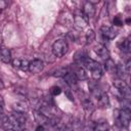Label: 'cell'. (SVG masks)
Masks as SVG:
<instances>
[{"label": "cell", "instance_id": "cell-1", "mask_svg": "<svg viewBox=\"0 0 131 131\" xmlns=\"http://www.w3.org/2000/svg\"><path fill=\"white\" fill-rule=\"evenodd\" d=\"M69 50V45L67 40L58 39L52 44V53L56 57H62Z\"/></svg>", "mask_w": 131, "mask_h": 131}, {"label": "cell", "instance_id": "cell-2", "mask_svg": "<svg viewBox=\"0 0 131 131\" xmlns=\"http://www.w3.org/2000/svg\"><path fill=\"white\" fill-rule=\"evenodd\" d=\"M88 20L89 18L82 11H77L74 14V24H75V27L79 30L86 28L88 25Z\"/></svg>", "mask_w": 131, "mask_h": 131}, {"label": "cell", "instance_id": "cell-3", "mask_svg": "<svg viewBox=\"0 0 131 131\" xmlns=\"http://www.w3.org/2000/svg\"><path fill=\"white\" fill-rule=\"evenodd\" d=\"M130 119H131V112H130L129 107H124L119 112L118 120L122 126L128 127V125L130 123Z\"/></svg>", "mask_w": 131, "mask_h": 131}, {"label": "cell", "instance_id": "cell-4", "mask_svg": "<svg viewBox=\"0 0 131 131\" xmlns=\"http://www.w3.org/2000/svg\"><path fill=\"white\" fill-rule=\"evenodd\" d=\"M100 33H101V35H102L105 39L112 40V39H115V38H116L118 32H117V30H116L114 27L104 25V26H101V28H100Z\"/></svg>", "mask_w": 131, "mask_h": 131}, {"label": "cell", "instance_id": "cell-5", "mask_svg": "<svg viewBox=\"0 0 131 131\" xmlns=\"http://www.w3.org/2000/svg\"><path fill=\"white\" fill-rule=\"evenodd\" d=\"M34 118H35V121L38 123V125H41L43 127L51 126V119L46 117L45 115H43L39 111H35L34 112Z\"/></svg>", "mask_w": 131, "mask_h": 131}, {"label": "cell", "instance_id": "cell-6", "mask_svg": "<svg viewBox=\"0 0 131 131\" xmlns=\"http://www.w3.org/2000/svg\"><path fill=\"white\" fill-rule=\"evenodd\" d=\"M43 68H44V62L39 58H36L29 63V72L32 74L40 73L43 70Z\"/></svg>", "mask_w": 131, "mask_h": 131}, {"label": "cell", "instance_id": "cell-7", "mask_svg": "<svg viewBox=\"0 0 131 131\" xmlns=\"http://www.w3.org/2000/svg\"><path fill=\"white\" fill-rule=\"evenodd\" d=\"M10 120H11V122L13 123L14 126H19V127L24 126V125L26 124V121H27V119H26V117H25L24 114H21V113H16V112H13V113L11 114Z\"/></svg>", "mask_w": 131, "mask_h": 131}, {"label": "cell", "instance_id": "cell-8", "mask_svg": "<svg viewBox=\"0 0 131 131\" xmlns=\"http://www.w3.org/2000/svg\"><path fill=\"white\" fill-rule=\"evenodd\" d=\"M12 110H13V112L25 114V113H27L28 110H29V104H28V102L25 101V100H18V101H15V102L12 104Z\"/></svg>", "mask_w": 131, "mask_h": 131}, {"label": "cell", "instance_id": "cell-9", "mask_svg": "<svg viewBox=\"0 0 131 131\" xmlns=\"http://www.w3.org/2000/svg\"><path fill=\"white\" fill-rule=\"evenodd\" d=\"M82 12H83L88 18L93 17L94 14H95V6H94V4H93L92 2H90V1L85 2V3H84V6H83Z\"/></svg>", "mask_w": 131, "mask_h": 131}, {"label": "cell", "instance_id": "cell-10", "mask_svg": "<svg viewBox=\"0 0 131 131\" xmlns=\"http://www.w3.org/2000/svg\"><path fill=\"white\" fill-rule=\"evenodd\" d=\"M94 51H95V53H96L101 59H103V60H106V59L110 58V51H108V49H107L105 46H103V45H97V46L94 48Z\"/></svg>", "mask_w": 131, "mask_h": 131}, {"label": "cell", "instance_id": "cell-11", "mask_svg": "<svg viewBox=\"0 0 131 131\" xmlns=\"http://www.w3.org/2000/svg\"><path fill=\"white\" fill-rule=\"evenodd\" d=\"M88 57V55H87V52L85 51V50H78L77 52H75V54H74V61H75V63L76 64H78V66H82L83 64V62H84V60L86 59Z\"/></svg>", "mask_w": 131, "mask_h": 131}, {"label": "cell", "instance_id": "cell-12", "mask_svg": "<svg viewBox=\"0 0 131 131\" xmlns=\"http://www.w3.org/2000/svg\"><path fill=\"white\" fill-rule=\"evenodd\" d=\"M0 59L1 61H3L4 63H10L12 58H11V52L8 48H1L0 49Z\"/></svg>", "mask_w": 131, "mask_h": 131}, {"label": "cell", "instance_id": "cell-13", "mask_svg": "<svg viewBox=\"0 0 131 131\" xmlns=\"http://www.w3.org/2000/svg\"><path fill=\"white\" fill-rule=\"evenodd\" d=\"M72 73L75 75L76 79L79 80V81H84V80L87 79V73H86V71L83 67H77L74 70V72H72Z\"/></svg>", "mask_w": 131, "mask_h": 131}, {"label": "cell", "instance_id": "cell-14", "mask_svg": "<svg viewBox=\"0 0 131 131\" xmlns=\"http://www.w3.org/2000/svg\"><path fill=\"white\" fill-rule=\"evenodd\" d=\"M0 123H1V126H2L5 130L11 129V128L14 127L13 123H12L11 120H10V117H7V116L3 115V113L0 114Z\"/></svg>", "mask_w": 131, "mask_h": 131}, {"label": "cell", "instance_id": "cell-15", "mask_svg": "<svg viewBox=\"0 0 131 131\" xmlns=\"http://www.w3.org/2000/svg\"><path fill=\"white\" fill-rule=\"evenodd\" d=\"M89 89H90L92 95L95 96L96 98H98V96L102 93L101 90H100V88H99V86H98V83L96 81H91L89 83Z\"/></svg>", "mask_w": 131, "mask_h": 131}, {"label": "cell", "instance_id": "cell-16", "mask_svg": "<svg viewBox=\"0 0 131 131\" xmlns=\"http://www.w3.org/2000/svg\"><path fill=\"white\" fill-rule=\"evenodd\" d=\"M97 103L100 107H107L110 105V99H108V96L106 93L102 92L98 98H97Z\"/></svg>", "mask_w": 131, "mask_h": 131}, {"label": "cell", "instance_id": "cell-17", "mask_svg": "<svg viewBox=\"0 0 131 131\" xmlns=\"http://www.w3.org/2000/svg\"><path fill=\"white\" fill-rule=\"evenodd\" d=\"M82 66H84L87 70L92 71V70L96 69L97 67H99L100 64H99L97 61H95L94 59H92V58H90V57H87V58L84 60V62H83V64H82Z\"/></svg>", "mask_w": 131, "mask_h": 131}, {"label": "cell", "instance_id": "cell-18", "mask_svg": "<svg viewBox=\"0 0 131 131\" xmlns=\"http://www.w3.org/2000/svg\"><path fill=\"white\" fill-rule=\"evenodd\" d=\"M116 68H117V64L115 63V61L110 57L108 59L104 60V69L106 72L111 73V74H115L116 72Z\"/></svg>", "mask_w": 131, "mask_h": 131}, {"label": "cell", "instance_id": "cell-19", "mask_svg": "<svg viewBox=\"0 0 131 131\" xmlns=\"http://www.w3.org/2000/svg\"><path fill=\"white\" fill-rule=\"evenodd\" d=\"M70 72H71V69H70V68H68V67H61V68L55 70L52 75H53L54 77H58V78L63 77V78H64Z\"/></svg>", "mask_w": 131, "mask_h": 131}, {"label": "cell", "instance_id": "cell-20", "mask_svg": "<svg viewBox=\"0 0 131 131\" xmlns=\"http://www.w3.org/2000/svg\"><path fill=\"white\" fill-rule=\"evenodd\" d=\"M130 41H129V38L127 39H124L123 41H121L119 43V48L123 51V52H126V53H129L130 52Z\"/></svg>", "mask_w": 131, "mask_h": 131}, {"label": "cell", "instance_id": "cell-21", "mask_svg": "<svg viewBox=\"0 0 131 131\" xmlns=\"http://www.w3.org/2000/svg\"><path fill=\"white\" fill-rule=\"evenodd\" d=\"M82 105H83V108H84L86 112H90V113H91V112L94 110V105H93L92 101H91L89 98H87V97L83 98V100H82Z\"/></svg>", "mask_w": 131, "mask_h": 131}, {"label": "cell", "instance_id": "cell-22", "mask_svg": "<svg viewBox=\"0 0 131 131\" xmlns=\"http://www.w3.org/2000/svg\"><path fill=\"white\" fill-rule=\"evenodd\" d=\"M64 80H66L67 84L70 85V86H76V85H77V81H78V80L76 79L75 75L72 73V71L64 77Z\"/></svg>", "mask_w": 131, "mask_h": 131}, {"label": "cell", "instance_id": "cell-23", "mask_svg": "<svg viewBox=\"0 0 131 131\" xmlns=\"http://www.w3.org/2000/svg\"><path fill=\"white\" fill-rule=\"evenodd\" d=\"M114 86H115L117 89H119V90L121 91V90L125 89L126 87H128V84H127L123 79H116V80L114 81Z\"/></svg>", "mask_w": 131, "mask_h": 131}, {"label": "cell", "instance_id": "cell-24", "mask_svg": "<svg viewBox=\"0 0 131 131\" xmlns=\"http://www.w3.org/2000/svg\"><path fill=\"white\" fill-rule=\"evenodd\" d=\"M91 73H92V78H93L94 81H98L102 77V70H101V67L100 66L97 67L96 69L92 70Z\"/></svg>", "mask_w": 131, "mask_h": 131}, {"label": "cell", "instance_id": "cell-25", "mask_svg": "<svg viewBox=\"0 0 131 131\" xmlns=\"http://www.w3.org/2000/svg\"><path fill=\"white\" fill-rule=\"evenodd\" d=\"M85 39H86V43L87 44H90V43H92L93 41H94V39H95V33H94V31L93 30H88L87 32H86V35H85Z\"/></svg>", "mask_w": 131, "mask_h": 131}, {"label": "cell", "instance_id": "cell-26", "mask_svg": "<svg viewBox=\"0 0 131 131\" xmlns=\"http://www.w3.org/2000/svg\"><path fill=\"white\" fill-rule=\"evenodd\" d=\"M61 93V88L59 86H53L50 88V94L52 96H57Z\"/></svg>", "mask_w": 131, "mask_h": 131}, {"label": "cell", "instance_id": "cell-27", "mask_svg": "<svg viewBox=\"0 0 131 131\" xmlns=\"http://www.w3.org/2000/svg\"><path fill=\"white\" fill-rule=\"evenodd\" d=\"M113 24L115 26H117V27H122L124 23H123V19H122V17L120 15H116L114 17V19H113Z\"/></svg>", "mask_w": 131, "mask_h": 131}, {"label": "cell", "instance_id": "cell-28", "mask_svg": "<svg viewBox=\"0 0 131 131\" xmlns=\"http://www.w3.org/2000/svg\"><path fill=\"white\" fill-rule=\"evenodd\" d=\"M11 63L13 66V68L20 69V67H21V59L20 58H14V59L11 60Z\"/></svg>", "mask_w": 131, "mask_h": 131}, {"label": "cell", "instance_id": "cell-29", "mask_svg": "<svg viewBox=\"0 0 131 131\" xmlns=\"http://www.w3.org/2000/svg\"><path fill=\"white\" fill-rule=\"evenodd\" d=\"M29 61L27 59H21V67H20V70L23 71H29Z\"/></svg>", "mask_w": 131, "mask_h": 131}, {"label": "cell", "instance_id": "cell-30", "mask_svg": "<svg viewBox=\"0 0 131 131\" xmlns=\"http://www.w3.org/2000/svg\"><path fill=\"white\" fill-rule=\"evenodd\" d=\"M4 111V99H3V96L0 95V114H2Z\"/></svg>", "mask_w": 131, "mask_h": 131}, {"label": "cell", "instance_id": "cell-31", "mask_svg": "<svg viewBox=\"0 0 131 131\" xmlns=\"http://www.w3.org/2000/svg\"><path fill=\"white\" fill-rule=\"evenodd\" d=\"M95 131H107V127L105 126V124H101L100 125V128H98Z\"/></svg>", "mask_w": 131, "mask_h": 131}, {"label": "cell", "instance_id": "cell-32", "mask_svg": "<svg viewBox=\"0 0 131 131\" xmlns=\"http://www.w3.org/2000/svg\"><path fill=\"white\" fill-rule=\"evenodd\" d=\"M130 60H127V62H126V66H125V68H126V74H129L130 73Z\"/></svg>", "mask_w": 131, "mask_h": 131}, {"label": "cell", "instance_id": "cell-33", "mask_svg": "<svg viewBox=\"0 0 131 131\" xmlns=\"http://www.w3.org/2000/svg\"><path fill=\"white\" fill-rule=\"evenodd\" d=\"M35 131H44V127H43V126H41V125H38Z\"/></svg>", "mask_w": 131, "mask_h": 131}, {"label": "cell", "instance_id": "cell-34", "mask_svg": "<svg viewBox=\"0 0 131 131\" xmlns=\"http://www.w3.org/2000/svg\"><path fill=\"white\" fill-rule=\"evenodd\" d=\"M4 88V83H3V81H2V79L0 78V90H2Z\"/></svg>", "mask_w": 131, "mask_h": 131}, {"label": "cell", "instance_id": "cell-35", "mask_svg": "<svg viewBox=\"0 0 131 131\" xmlns=\"http://www.w3.org/2000/svg\"><path fill=\"white\" fill-rule=\"evenodd\" d=\"M2 45V36H1V33H0V46Z\"/></svg>", "mask_w": 131, "mask_h": 131}, {"label": "cell", "instance_id": "cell-36", "mask_svg": "<svg viewBox=\"0 0 131 131\" xmlns=\"http://www.w3.org/2000/svg\"><path fill=\"white\" fill-rule=\"evenodd\" d=\"M6 131H17V130H15L14 128H11V129H7Z\"/></svg>", "mask_w": 131, "mask_h": 131}, {"label": "cell", "instance_id": "cell-37", "mask_svg": "<svg viewBox=\"0 0 131 131\" xmlns=\"http://www.w3.org/2000/svg\"><path fill=\"white\" fill-rule=\"evenodd\" d=\"M23 131H30V130H28V129H25V130H23Z\"/></svg>", "mask_w": 131, "mask_h": 131}]
</instances>
